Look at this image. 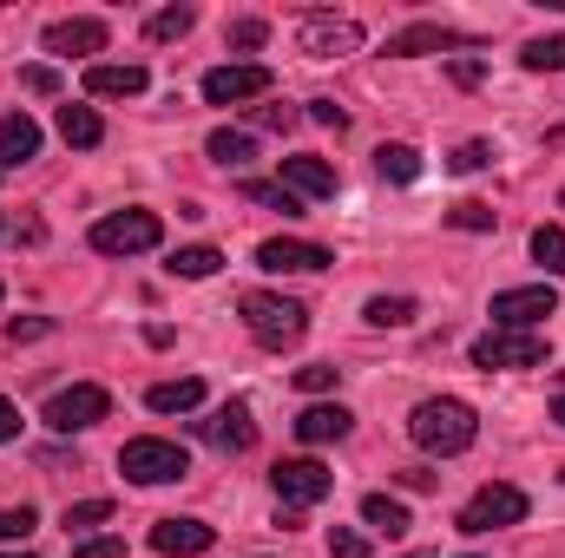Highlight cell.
<instances>
[{"label": "cell", "mask_w": 565, "mask_h": 558, "mask_svg": "<svg viewBox=\"0 0 565 558\" xmlns=\"http://www.w3.org/2000/svg\"><path fill=\"white\" fill-rule=\"evenodd\" d=\"M73 558H126V539H79Z\"/></svg>", "instance_id": "cell-43"}, {"label": "cell", "mask_w": 565, "mask_h": 558, "mask_svg": "<svg viewBox=\"0 0 565 558\" xmlns=\"http://www.w3.org/2000/svg\"><path fill=\"white\" fill-rule=\"evenodd\" d=\"M106 415H113V395L99 382H73V388H60L46 401V427L53 433H86V427H99Z\"/></svg>", "instance_id": "cell-6"}, {"label": "cell", "mask_w": 565, "mask_h": 558, "mask_svg": "<svg viewBox=\"0 0 565 558\" xmlns=\"http://www.w3.org/2000/svg\"><path fill=\"white\" fill-rule=\"evenodd\" d=\"M447 73H454V86H480V73H487V66H480V60H454Z\"/></svg>", "instance_id": "cell-44"}, {"label": "cell", "mask_w": 565, "mask_h": 558, "mask_svg": "<svg viewBox=\"0 0 565 558\" xmlns=\"http://www.w3.org/2000/svg\"><path fill=\"white\" fill-rule=\"evenodd\" d=\"M198 440L217 447V453H250V447H257V420H250L244 401H231V408H217V415L198 420Z\"/></svg>", "instance_id": "cell-12"}, {"label": "cell", "mask_w": 565, "mask_h": 558, "mask_svg": "<svg viewBox=\"0 0 565 558\" xmlns=\"http://www.w3.org/2000/svg\"><path fill=\"white\" fill-rule=\"evenodd\" d=\"M40 335H53L46 315H13V322H7V342H13V348H20V342H40Z\"/></svg>", "instance_id": "cell-38"}, {"label": "cell", "mask_w": 565, "mask_h": 558, "mask_svg": "<svg viewBox=\"0 0 565 558\" xmlns=\"http://www.w3.org/2000/svg\"><path fill=\"white\" fill-rule=\"evenodd\" d=\"M277 79L270 66H211L204 73V106H244V99H264Z\"/></svg>", "instance_id": "cell-11"}, {"label": "cell", "mask_w": 565, "mask_h": 558, "mask_svg": "<svg viewBox=\"0 0 565 558\" xmlns=\"http://www.w3.org/2000/svg\"><path fill=\"white\" fill-rule=\"evenodd\" d=\"M113 519V500H79L66 506V533H86V526H106Z\"/></svg>", "instance_id": "cell-33"}, {"label": "cell", "mask_w": 565, "mask_h": 558, "mask_svg": "<svg viewBox=\"0 0 565 558\" xmlns=\"http://www.w3.org/2000/svg\"><path fill=\"white\" fill-rule=\"evenodd\" d=\"M349 427H355V415H349L342 401H316V408L296 415V440H302V447H329V440H342Z\"/></svg>", "instance_id": "cell-17"}, {"label": "cell", "mask_w": 565, "mask_h": 558, "mask_svg": "<svg viewBox=\"0 0 565 558\" xmlns=\"http://www.w3.org/2000/svg\"><path fill=\"white\" fill-rule=\"evenodd\" d=\"M0 440H20V408L0 395Z\"/></svg>", "instance_id": "cell-45"}, {"label": "cell", "mask_w": 565, "mask_h": 558, "mask_svg": "<svg viewBox=\"0 0 565 558\" xmlns=\"http://www.w3.org/2000/svg\"><path fill=\"white\" fill-rule=\"evenodd\" d=\"M362 526H375V533L402 539L415 519H408V506H402V500H388V493H369V500H362Z\"/></svg>", "instance_id": "cell-22"}, {"label": "cell", "mask_w": 565, "mask_h": 558, "mask_svg": "<svg viewBox=\"0 0 565 558\" xmlns=\"http://www.w3.org/2000/svg\"><path fill=\"white\" fill-rule=\"evenodd\" d=\"M60 139L79 144V151H93V144L106 139V126H99V112H93V106H60Z\"/></svg>", "instance_id": "cell-24"}, {"label": "cell", "mask_w": 565, "mask_h": 558, "mask_svg": "<svg viewBox=\"0 0 565 558\" xmlns=\"http://www.w3.org/2000/svg\"><path fill=\"white\" fill-rule=\"evenodd\" d=\"M257 264L270 277H282V270H329L335 257L322 244H302V237H270V244H257Z\"/></svg>", "instance_id": "cell-15"}, {"label": "cell", "mask_w": 565, "mask_h": 558, "mask_svg": "<svg viewBox=\"0 0 565 558\" xmlns=\"http://www.w3.org/2000/svg\"><path fill=\"white\" fill-rule=\"evenodd\" d=\"M20 86H26L33 99H53V93H60V73H53V66H26V73H20Z\"/></svg>", "instance_id": "cell-40"}, {"label": "cell", "mask_w": 565, "mask_h": 558, "mask_svg": "<svg viewBox=\"0 0 565 558\" xmlns=\"http://www.w3.org/2000/svg\"><path fill=\"white\" fill-rule=\"evenodd\" d=\"M408 493H434V473H422V466H408V473H395Z\"/></svg>", "instance_id": "cell-46"}, {"label": "cell", "mask_w": 565, "mask_h": 558, "mask_svg": "<svg viewBox=\"0 0 565 558\" xmlns=\"http://www.w3.org/2000/svg\"><path fill=\"white\" fill-rule=\"evenodd\" d=\"M335 375H342V368L309 362V368H296V388H302V395H329V388H335Z\"/></svg>", "instance_id": "cell-36"}, {"label": "cell", "mask_w": 565, "mask_h": 558, "mask_svg": "<svg viewBox=\"0 0 565 558\" xmlns=\"http://www.w3.org/2000/svg\"><path fill=\"white\" fill-rule=\"evenodd\" d=\"M355 46H362V20H349V13H309L302 20V53L309 60H342Z\"/></svg>", "instance_id": "cell-10"}, {"label": "cell", "mask_w": 565, "mask_h": 558, "mask_svg": "<svg viewBox=\"0 0 565 558\" xmlns=\"http://www.w3.org/2000/svg\"><path fill=\"white\" fill-rule=\"evenodd\" d=\"M211 546H217V533L204 519H158L151 526V552H164V558H198Z\"/></svg>", "instance_id": "cell-14"}, {"label": "cell", "mask_w": 565, "mask_h": 558, "mask_svg": "<svg viewBox=\"0 0 565 558\" xmlns=\"http://www.w3.org/2000/svg\"><path fill=\"white\" fill-rule=\"evenodd\" d=\"M264 40H270L264 20H231V46H237V53H250V46H264Z\"/></svg>", "instance_id": "cell-39"}, {"label": "cell", "mask_w": 565, "mask_h": 558, "mask_svg": "<svg viewBox=\"0 0 565 558\" xmlns=\"http://www.w3.org/2000/svg\"><path fill=\"white\" fill-rule=\"evenodd\" d=\"M329 558H369V539L362 533H329Z\"/></svg>", "instance_id": "cell-42"}, {"label": "cell", "mask_w": 565, "mask_h": 558, "mask_svg": "<svg viewBox=\"0 0 565 558\" xmlns=\"http://www.w3.org/2000/svg\"><path fill=\"white\" fill-rule=\"evenodd\" d=\"M191 26H198V7H164V13H151V20H145V40H158V46H164V40H184Z\"/></svg>", "instance_id": "cell-28"}, {"label": "cell", "mask_w": 565, "mask_h": 558, "mask_svg": "<svg viewBox=\"0 0 565 558\" xmlns=\"http://www.w3.org/2000/svg\"><path fill=\"white\" fill-rule=\"evenodd\" d=\"M520 519H526V493L507 486V480L480 486V493L460 506V533H493V526H520Z\"/></svg>", "instance_id": "cell-7"}, {"label": "cell", "mask_w": 565, "mask_h": 558, "mask_svg": "<svg viewBox=\"0 0 565 558\" xmlns=\"http://www.w3.org/2000/svg\"><path fill=\"white\" fill-rule=\"evenodd\" d=\"M447 224H454V230H493V224H500V211H493V204H480V197H467V204H454V211H447Z\"/></svg>", "instance_id": "cell-32"}, {"label": "cell", "mask_w": 565, "mask_h": 558, "mask_svg": "<svg viewBox=\"0 0 565 558\" xmlns=\"http://www.w3.org/2000/svg\"><path fill=\"white\" fill-rule=\"evenodd\" d=\"M533 257H540L553 277H565V230L559 224H540V230H533Z\"/></svg>", "instance_id": "cell-31"}, {"label": "cell", "mask_w": 565, "mask_h": 558, "mask_svg": "<svg viewBox=\"0 0 565 558\" xmlns=\"http://www.w3.org/2000/svg\"><path fill=\"white\" fill-rule=\"evenodd\" d=\"M106 40H113L106 20H53L46 26V53H66V60L73 53H106Z\"/></svg>", "instance_id": "cell-19"}, {"label": "cell", "mask_w": 565, "mask_h": 558, "mask_svg": "<svg viewBox=\"0 0 565 558\" xmlns=\"http://www.w3.org/2000/svg\"><path fill=\"white\" fill-rule=\"evenodd\" d=\"M375 329H408L422 309H415V296H369V309H362Z\"/></svg>", "instance_id": "cell-26"}, {"label": "cell", "mask_w": 565, "mask_h": 558, "mask_svg": "<svg viewBox=\"0 0 565 558\" xmlns=\"http://www.w3.org/2000/svg\"><path fill=\"white\" fill-rule=\"evenodd\" d=\"M237 191H244L250 204H264V211H282V217H302V197H296V191H282V184H264V178H244Z\"/></svg>", "instance_id": "cell-27"}, {"label": "cell", "mask_w": 565, "mask_h": 558, "mask_svg": "<svg viewBox=\"0 0 565 558\" xmlns=\"http://www.w3.org/2000/svg\"><path fill=\"white\" fill-rule=\"evenodd\" d=\"M408 558H427V552H408Z\"/></svg>", "instance_id": "cell-51"}, {"label": "cell", "mask_w": 565, "mask_h": 558, "mask_svg": "<svg viewBox=\"0 0 565 558\" xmlns=\"http://www.w3.org/2000/svg\"><path fill=\"white\" fill-rule=\"evenodd\" d=\"M282 191H296V197H335V164L329 158H282Z\"/></svg>", "instance_id": "cell-16"}, {"label": "cell", "mask_w": 565, "mask_h": 558, "mask_svg": "<svg viewBox=\"0 0 565 558\" xmlns=\"http://www.w3.org/2000/svg\"><path fill=\"white\" fill-rule=\"evenodd\" d=\"M296 119H302L296 106H250V126H257V132H289Z\"/></svg>", "instance_id": "cell-35"}, {"label": "cell", "mask_w": 565, "mask_h": 558, "mask_svg": "<svg viewBox=\"0 0 565 558\" xmlns=\"http://www.w3.org/2000/svg\"><path fill=\"white\" fill-rule=\"evenodd\" d=\"M270 480H277V500L296 506V513H302V506H322V500L335 493V473H329L322 460H282Z\"/></svg>", "instance_id": "cell-9"}, {"label": "cell", "mask_w": 565, "mask_h": 558, "mask_svg": "<svg viewBox=\"0 0 565 558\" xmlns=\"http://www.w3.org/2000/svg\"><path fill=\"white\" fill-rule=\"evenodd\" d=\"M0 558H33V552H0Z\"/></svg>", "instance_id": "cell-48"}, {"label": "cell", "mask_w": 565, "mask_h": 558, "mask_svg": "<svg viewBox=\"0 0 565 558\" xmlns=\"http://www.w3.org/2000/svg\"><path fill=\"white\" fill-rule=\"evenodd\" d=\"M145 408H151V415H191V408H204V382H198V375H184V382H158V388L145 395Z\"/></svg>", "instance_id": "cell-21"}, {"label": "cell", "mask_w": 565, "mask_h": 558, "mask_svg": "<svg viewBox=\"0 0 565 558\" xmlns=\"http://www.w3.org/2000/svg\"><path fill=\"white\" fill-rule=\"evenodd\" d=\"M408 433H415L422 453H440V460H447V453H467V447H473L480 420H473L467 401H447V395H440V401H422V408L408 415Z\"/></svg>", "instance_id": "cell-1"}, {"label": "cell", "mask_w": 565, "mask_h": 558, "mask_svg": "<svg viewBox=\"0 0 565 558\" xmlns=\"http://www.w3.org/2000/svg\"><path fill=\"white\" fill-rule=\"evenodd\" d=\"M546 362V335L540 329H487L473 335V368H540Z\"/></svg>", "instance_id": "cell-5"}, {"label": "cell", "mask_w": 565, "mask_h": 558, "mask_svg": "<svg viewBox=\"0 0 565 558\" xmlns=\"http://www.w3.org/2000/svg\"><path fill=\"white\" fill-rule=\"evenodd\" d=\"M487 164H493V144H480V139H467L447 158V171H460V178H467V171H487Z\"/></svg>", "instance_id": "cell-34"}, {"label": "cell", "mask_w": 565, "mask_h": 558, "mask_svg": "<svg viewBox=\"0 0 565 558\" xmlns=\"http://www.w3.org/2000/svg\"><path fill=\"white\" fill-rule=\"evenodd\" d=\"M145 86H151L145 66H106V60L86 66V93H93V99H139Z\"/></svg>", "instance_id": "cell-18"}, {"label": "cell", "mask_w": 565, "mask_h": 558, "mask_svg": "<svg viewBox=\"0 0 565 558\" xmlns=\"http://www.w3.org/2000/svg\"><path fill=\"white\" fill-rule=\"evenodd\" d=\"M309 119H316V126H329V132H342V126H349V112H342L335 99H309Z\"/></svg>", "instance_id": "cell-41"}, {"label": "cell", "mask_w": 565, "mask_h": 558, "mask_svg": "<svg viewBox=\"0 0 565 558\" xmlns=\"http://www.w3.org/2000/svg\"><path fill=\"white\" fill-rule=\"evenodd\" d=\"M454 46H473V40H467V33H454V26H440V20H415V26L388 33V53H395V60H422V53H454Z\"/></svg>", "instance_id": "cell-13"}, {"label": "cell", "mask_w": 565, "mask_h": 558, "mask_svg": "<svg viewBox=\"0 0 565 558\" xmlns=\"http://www.w3.org/2000/svg\"><path fill=\"white\" fill-rule=\"evenodd\" d=\"M375 164H382V178H395V184H415V178H422V151H415V144H382Z\"/></svg>", "instance_id": "cell-29"}, {"label": "cell", "mask_w": 565, "mask_h": 558, "mask_svg": "<svg viewBox=\"0 0 565 558\" xmlns=\"http://www.w3.org/2000/svg\"><path fill=\"white\" fill-rule=\"evenodd\" d=\"M171 277H184V282H204V277H217L224 270V257L211 250V244H191V250H171V264H164Z\"/></svg>", "instance_id": "cell-25"}, {"label": "cell", "mask_w": 565, "mask_h": 558, "mask_svg": "<svg viewBox=\"0 0 565 558\" xmlns=\"http://www.w3.org/2000/svg\"><path fill=\"white\" fill-rule=\"evenodd\" d=\"M119 473H126L132 486H171V480L191 473V453H184L178 440L145 433V440H126V447H119Z\"/></svg>", "instance_id": "cell-3"}, {"label": "cell", "mask_w": 565, "mask_h": 558, "mask_svg": "<svg viewBox=\"0 0 565 558\" xmlns=\"http://www.w3.org/2000/svg\"><path fill=\"white\" fill-rule=\"evenodd\" d=\"M237 315H244V329H250L264 348H296V342L309 335V309L289 302V296H270V289L237 296Z\"/></svg>", "instance_id": "cell-2"}, {"label": "cell", "mask_w": 565, "mask_h": 558, "mask_svg": "<svg viewBox=\"0 0 565 558\" xmlns=\"http://www.w3.org/2000/svg\"><path fill=\"white\" fill-rule=\"evenodd\" d=\"M0 237H7V217H0Z\"/></svg>", "instance_id": "cell-49"}, {"label": "cell", "mask_w": 565, "mask_h": 558, "mask_svg": "<svg viewBox=\"0 0 565 558\" xmlns=\"http://www.w3.org/2000/svg\"><path fill=\"white\" fill-rule=\"evenodd\" d=\"M164 244V224L158 211H113L93 224V250L99 257H139V250H158Z\"/></svg>", "instance_id": "cell-4"}, {"label": "cell", "mask_w": 565, "mask_h": 558, "mask_svg": "<svg viewBox=\"0 0 565 558\" xmlns=\"http://www.w3.org/2000/svg\"><path fill=\"white\" fill-rule=\"evenodd\" d=\"M559 211H565V191H559Z\"/></svg>", "instance_id": "cell-50"}, {"label": "cell", "mask_w": 565, "mask_h": 558, "mask_svg": "<svg viewBox=\"0 0 565 558\" xmlns=\"http://www.w3.org/2000/svg\"><path fill=\"white\" fill-rule=\"evenodd\" d=\"M26 158H40V126H33L26 112H7V119H0V171H13V164H26Z\"/></svg>", "instance_id": "cell-20"}, {"label": "cell", "mask_w": 565, "mask_h": 558, "mask_svg": "<svg viewBox=\"0 0 565 558\" xmlns=\"http://www.w3.org/2000/svg\"><path fill=\"white\" fill-rule=\"evenodd\" d=\"M553 309H559V289L553 282H526V289H500L487 315H493V329H540Z\"/></svg>", "instance_id": "cell-8"}, {"label": "cell", "mask_w": 565, "mask_h": 558, "mask_svg": "<svg viewBox=\"0 0 565 558\" xmlns=\"http://www.w3.org/2000/svg\"><path fill=\"white\" fill-rule=\"evenodd\" d=\"M204 151H211L224 171H244V164L257 158V139H250V132H231V126H217V132L204 139Z\"/></svg>", "instance_id": "cell-23"}, {"label": "cell", "mask_w": 565, "mask_h": 558, "mask_svg": "<svg viewBox=\"0 0 565 558\" xmlns=\"http://www.w3.org/2000/svg\"><path fill=\"white\" fill-rule=\"evenodd\" d=\"M553 420H559V427H565V395H559V401H553Z\"/></svg>", "instance_id": "cell-47"}, {"label": "cell", "mask_w": 565, "mask_h": 558, "mask_svg": "<svg viewBox=\"0 0 565 558\" xmlns=\"http://www.w3.org/2000/svg\"><path fill=\"white\" fill-rule=\"evenodd\" d=\"M520 66H526V73H559V66H565V33H553V40H533V46L520 53Z\"/></svg>", "instance_id": "cell-30"}, {"label": "cell", "mask_w": 565, "mask_h": 558, "mask_svg": "<svg viewBox=\"0 0 565 558\" xmlns=\"http://www.w3.org/2000/svg\"><path fill=\"white\" fill-rule=\"evenodd\" d=\"M33 526H40V513H33V506H13V513H0V539H7V546H20Z\"/></svg>", "instance_id": "cell-37"}]
</instances>
